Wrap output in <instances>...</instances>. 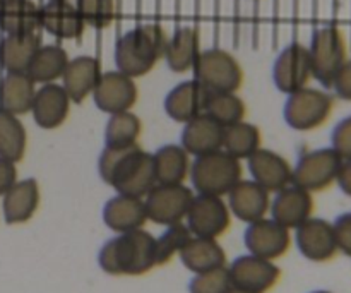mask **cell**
Listing matches in <instances>:
<instances>
[{
    "mask_svg": "<svg viewBox=\"0 0 351 293\" xmlns=\"http://www.w3.org/2000/svg\"><path fill=\"white\" fill-rule=\"evenodd\" d=\"M314 74H312L311 55L305 45L291 43L285 50H281L273 65L274 86L281 93L290 95V93L298 91L308 86Z\"/></svg>",
    "mask_w": 351,
    "mask_h": 293,
    "instance_id": "cell-11",
    "label": "cell"
},
{
    "mask_svg": "<svg viewBox=\"0 0 351 293\" xmlns=\"http://www.w3.org/2000/svg\"><path fill=\"white\" fill-rule=\"evenodd\" d=\"M156 184H184L191 175V154L180 144H165L153 153Z\"/></svg>",
    "mask_w": 351,
    "mask_h": 293,
    "instance_id": "cell-29",
    "label": "cell"
},
{
    "mask_svg": "<svg viewBox=\"0 0 351 293\" xmlns=\"http://www.w3.org/2000/svg\"><path fill=\"white\" fill-rule=\"evenodd\" d=\"M71 103V96L67 95L62 84H57V82L41 84V88L36 89L33 106H31L34 122L41 129H57L67 120Z\"/></svg>",
    "mask_w": 351,
    "mask_h": 293,
    "instance_id": "cell-18",
    "label": "cell"
},
{
    "mask_svg": "<svg viewBox=\"0 0 351 293\" xmlns=\"http://www.w3.org/2000/svg\"><path fill=\"white\" fill-rule=\"evenodd\" d=\"M98 264L112 277H141L149 273L156 266V239L143 228L119 233L103 244Z\"/></svg>",
    "mask_w": 351,
    "mask_h": 293,
    "instance_id": "cell-2",
    "label": "cell"
},
{
    "mask_svg": "<svg viewBox=\"0 0 351 293\" xmlns=\"http://www.w3.org/2000/svg\"><path fill=\"white\" fill-rule=\"evenodd\" d=\"M98 174L117 194L144 199L156 185L153 154L143 151L137 144L130 148L105 146L99 154Z\"/></svg>",
    "mask_w": 351,
    "mask_h": 293,
    "instance_id": "cell-1",
    "label": "cell"
},
{
    "mask_svg": "<svg viewBox=\"0 0 351 293\" xmlns=\"http://www.w3.org/2000/svg\"><path fill=\"white\" fill-rule=\"evenodd\" d=\"M3 220L9 225H21L29 222L40 206V185L36 178L17 180L5 194L2 196Z\"/></svg>",
    "mask_w": 351,
    "mask_h": 293,
    "instance_id": "cell-25",
    "label": "cell"
},
{
    "mask_svg": "<svg viewBox=\"0 0 351 293\" xmlns=\"http://www.w3.org/2000/svg\"><path fill=\"white\" fill-rule=\"evenodd\" d=\"M101 74V64L98 58L91 55H81L69 60L62 75V86L72 102L82 103L93 95Z\"/></svg>",
    "mask_w": 351,
    "mask_h": 293,
    "instance_id": "cell-22",
    "label": "cell"
},
{
    "mask_svg": "<svg viewBox=\"0 0 351 293\" xmlns=\"http://www.w3.org/2000/svg\"><path fill=\"white\" fill-rule=\"evenodd\" d=\"M243 244H245L249 254L274 261L288 253L291 235L287 226L280 225L273 218H261L257 222L249 223L245 233H243Z\"/></svg>",
    "mask_w": 351,
    "mask_h": 293,
    "instance_id": "cell-12",
    "label": "cell"
},
{
    "mask_svg": "<svg viewBox=\"0 0 351 293\" xmlns=\"http://www.w3.org/2000/svg\"><path fill=\"white\" fill-rule=\"evenodd\" d=\"M336 184L341 187V191L351 198V160H343L341 168H339Z\"/></svg>",
    "mask_w": 351,
    "mask_h": 293,
    "instance_id": "cell-44",
    "label": "cell"
},
{
    "mask_svg": "<svg viewBox=\"0 0 351 293\" xmlns=\"http://www.w3.org/2000/svg\"><path fill=\"white\" fill-rule=\"evenodd\" d=\"M194 79L209 93H237L243 84V69L230 51L223 48H208L199 54L194 64Z\"/></svg>",
    "mask_w": 351,
    "mask_h": 293,
    "instance_id": "cell-6",
    "label": "cell"
},
{
    "mask_svg": "<svg viewBox=\"0 0 351 293\" xmlns=\"http://www.w3.org/2000/svg\"><path fill=\"white\" fill-rule=\"evenodd\" d=\"M338 249L351 257V211L343 213L332 223Z\"/></svg>",
    "mask_w": 351,
    "mask_h": 293,
    "instance_id": "cell-41",
    "label": "cell"
},
{
    "mask_svg": "<svg viewBox=\"0 0 351 293\" xmlns=\"http://www.w3.org/2000/svg\"><path fill=\"white\" fill-rule=\"evenodd\" d=\"M232 287L254 293H266L280 281L281 270L273 261L263 259L254 254L240 256L228 268Z\"/></svg>",
    "mask_w": 351,
    "mask_h": 293,
    "instance_id": "cell-14",
    "label": "cell"
},
{
    "mask_svg": "<svg viewBox=\"0 0 351 293\" xmlns=\"http://www.w3.org/2000/svg\"><path fill=\"white\" fill-rule=\"evenodd\" d=\"M201 40L194 27H180L173 36L168 40L163 58L168 67L177 74H184L194 69L195 60L201 54Z\"/></svg>",
    "mask_w": 351,
    "mask_h": 293,
    "instance_id": "cell-30",
    "label": "cell"
},
{
    "mask_svg": "<svg viewBox=\"0 0 351 293\" xmlns=\"http://www.w3.org/2000/svg\"><path fill=\"white\" fill-rule=\"evenodd\" d=\"M75 7L86 26L96 30L108 27L115 17V0H75Z\"/></svg>",
    "mask_w": 351,
    "mask_h": 293,
    "instance_id": "cell-38",
    "label": "cell"
},
{
    "mask_svg": "<svg viewBox=\"0 0 351 293\" xmlns=\"http://www.w3.org/2000/svg\"><path fill=\"white\" fill-rule=\"evenodd\" d=\"M194 196L185 184H156L144 198L147 220L163 226L182 223Z\"/></svg>",
    "mask_w": 351,
    "mask_h": 293,
    "instance_id": "cell-9",
    "label": "cell"
},
{
    "mask_svg": "<svg viewBox=\"0 0 351 293\" xmlns=\"http://www.w3.org/2000/svg\"><path fill=\"white\" fill-rule=\"evenodd\" d=\"M185 225L194 237L218 239L232 225V211L221 196H194L185 216Z\"/></svg>",
    "mask_w": 351,
    "mask_h": 293,
    "instance_id": "cell-10",
    "label": "cell"
},
{
    "mask_svg": "<svg viewBox=\"0 0 351 293\" xmlns=\"http://www.w3.org/2000/svg\"><path fill=\"white\" fill-rule=\"evenodd\" d=\"M17 182L16 163L0 156V196L5 194Z\"/></svg>",
    "mask_w": 351,
    "mask_h": 293,
    "instance_id": "cell-43",
    "label": "cell"
},
{
    "mask_svg": "<svg viewBox=\"0 0 351 293\" xmlns=\"http://www.w3.org/2000/svg\"><path fill=\"white\" fill-rule=\"evenodd\" d=\"M103 222L115 233L143 228L144 223L147 222L144 199L125 194L113 196L103 206Z\"/></svg>",
    "mask_w": 351,
    "mask_h": 293,
    "instance_id": "cell-24",
    "label": "cell"
},
{
    "mask_svg": "<svg viewBox=\"0 0 351 293\" xmlns=\"http://www.w3.org/2000/svg\"><path fill=\"white\" fill-rule=\"evenodd\" d=\"M178 256L182 264L194 274L226 266V254L216 239L192 235Z\"/></svg>",
    "mask_w": 351,
    "mask_h": 293,
    "instance_id": "cell-26",
    "label": "cell"
},
{
    "mask_svg": "<svg viewBox=\"0 0 351 293\" xmlns=\"http://www.w3.org/2000/svg\"><path fill=\"white\" fill-rule=\"evenodd\" d=\"M191 237V230L184 223L167 226L163 235L156 239V266L170 263L177 254H180V250L184 249Z\"/></svg>",
    "mask_w": 351,
    "mask_h": 293,
    "instance_id": "cell-37",
    "label": "cell"
},
{
    "mask_svg": "<svg viewBox=\"0 0 351 293\" xmlns=\"http://www.w3.org/2000/svg\"><path fill=\"white\" fill-rule=\"evenodd\" d=\"M27 132L19 117L0 110V156L19 163L26 154Z\"/></svg>",
    "mask_w": 351,
    "mask_h": 293,
    "instance_id": "cell-34",
    "label": "cell"
},
{
    "mask_svg": "<svg viewBox=\"0 0 351 293\" xmlns=\"http://www.w3.org/2000/svg\"><path fill=\"white\" fill-rule=\"evenodd\" d=\"M271 192L261 187L254 180H240L228 192V208L232 215L242 220L243 223H254L261 218H266L271 208Z\"/></svg>",
    "mask_w": 351,
    "mask_h": 293,
    "instance_id": "cell-19",
    "label": "cell"
},
{
    "mask_svg": "<svg viewBox=\"0 0 351 293\" xmlns=\"http://www.w3.org/2000/svg\"><path fill=\"white\" fill-rule=\"evenodd\" d=\"M332 150L343 158V160H351V115L345 117L338 126L335 127L331 134Z\"/></svg>",
    "mask_w": 351,
    "mask_h": 293,
    "instance_id": "cell-40",
    "label": "cell"
},
{
    "mask_svg": "<svg viewBox=\"0 0 351 293\" xmlns=\"http://www.w3.org/2000/svg\"><path fill=\"white\" fill-rule=\"evenodd\" d=\"M40 24L47 33L58 40H75L84 33L86 27L75 3H71L69 0H57L41 5Z\"/></svg>",
    "mask_w": 351,
    "mask_h": 293,
    "instance_id": "cell-20",
    "label": "cell"
},
{
    "mask_svg": "<svg viewBox=\"0 0 351 293\" xmlns=\"http://www.w3.org/2000/svg\"><path fill=\"white\" fill-rule=\"evenodd\" d=\"M331 88L335 89L336 96L346 99V102H351V58H348L343 64V67L339 69L336 78L332 79Z\"/></svg>",
    "mask_w": 351,
    "mask_h": 293,
    "instance_id": "cell-42",
    "label": "cell"
},
{
    "mask_svg": "<svg viewBox=\"0 0 351 293\" xmlns=\"http://www.w3.org/2000/svg\"><path fill=\"white\" fill-rule=\"evenodd\" d=\"M93 102L101 112L108 113H120L129 112L136 105L137 96V84L134 78L123 74L120 71H108L103 72L93 91Z\"/></svg>",
    "mask_w": 351,
    "mask_h": 293,
    "instance_id": "cell-13",
    "label": "cell"
},
{
    "mask_svg": "<svg viewBox=\"0 0 351 293\" xmlns=\"http://www.w3.org/2000/svg\"><path fill=\"white\" fill-rule=\"evenodd\" d=\"M311 293H332V292H328V290H315V292H311Z\"/></svg>",
    "mask_w": 351,
    "mask_h": 293,
    "instance_id": "cell-46",
    "label": "cell"
},
{
    "mask_svg": "<svg viewBox=\"0 0 351 293\" xmlns=\"http://www.w3.org/2000/svg\"><path fill=\"white\" fill-rule=\"evenodd\" d=\"M247 167L252 175V180L267 192H278L291 184L293 167L276 151L259 148L256 153L247 158Z\"/></svg>",
    "mask_w": 351,
    "mask_h": 293,
    "instance_id": "cell-16",
    "label": "cell"
},
{
    "mask_svg": "<svg viewBox=\"0 0 351 293\" xmlns=\"http://www.w3.org/2000/svg\"><path fill=\"white\" fill-rule=\"evenodd\" d=\"M69 60L67 50L60 45H41L26 72L36 84H48L62 79Z\"/></svg>",
    "mask_w": 351,
    "mask_h": 293,
    "instance_id": "cell-32",
    "label": "cell"
},
{
    "mask_svg": "<svg viewBox=\"0 0 351 293\" xmlns=\"http://www.w3.org/2000/svg\"><path fill=\"white\" fill-rule=\"evenodd\" d=\"M223 130L225 127L221 124L216 122L208 113H202L185 124L180 146L194 158L223 150Z\"/></svg>",
    "mask_w": 351,
    "mask_h": 293,
    "instance_id": "cell-23",
    "label": "cell"
},
{
    "mask_svg": "<svg viewBox=\"0 0 351 293\" xmlns=\"http://www.w3.org/2000/svg\"><path fill=\"white\" fill-rule=\"evenodd\" d=\"M271 218L288 230L297 228L307 222L314 213V198L312 192L290 184L288 187L276 192L271 201Z\"/></svg>",
    "mask_w": 351,
    "mask_h": 293,
    "instance_id": "cell-17",
    "label": "cell"
},
{
    "mask_svg": "<svg viewBox=\"0 0 351 293\" xmlns=\"http://www.w3.org/2000/svg\"><path fill=\"white\" fill-rule=\"evenodd\" d=\"M295 242L302 256L312 263H328L338 256V242H336L332 223L322 218H308L295 228Z\"/></svg>",
    "mask_w": 351,
    "mask_h": 293,
    "instance_id": "cell-15",
    "label": "cell"
},
{
    "mask_svg": "<svg viewBox=\"0 0 351 293\" xmlns=\"http://www.w3.org/2000/svg\"><path fill=\"white\" fill-rule=\"evenodd\" d=\"M230 288L232 280L226 266L195 274L189 283V293H226Z\"/></svg>",
    "mask_w": 351,
    "mask_h": 293,
    "instance_id": "cell-39",
    "label": "cell"
},
{
    "mask_svg": "<svg viewBox=\"0 0 351 293\" xmlns=\"http://www.w3.org/2000/svg\"><path fill=\"white\" fill-rule=\"evenodd\" d=\"M308 55H311L312 74L322 86L331 88L332 79L348 60V47L345 34L336 26H324L312 36Z\"/></svg>",
    "mask_w": 351,
    "mask_h": 293,
    "instance_id": "cell-7",
    "label": "cell"
},
{
    "mask_svg": "<svg viewBox=\"0 0 351 293\" xmlns=\"http://www.w3.org/2000/svg\"><path fill=\"white\" fill-rule=\"evenodd\" d=\"M261 141L263 134L259 127L245 120L232 124L223 130V150L239 160H247L250 154L256 153L261 148Z\"/></svg>",
    "mask_w": 351,
    "mask_h": 293,
    "instance_id": "cell-33",
    "label": "cell"
},
{
    "mask_svg": "<svg viewBox=\"0 0 351 293\" xmlns=\"http://www.w3.org/2000/svg\"><path fill=\"white\" fill-rule=\"evenodd\" d=\"M243 168L239 158L232 156L225 150L195 156L191 167L192 185L197 194L226 196L240 180Z\"/></svg>",
    "mask_w": 351,
    "mask_h": 293,
    "instance_id": "cell-4",
    "label": "cell"
},
{
    "mask_svg": "<svg viewBox=\"0 0 351 293\" xmlns=\"http://www.w3.org/2000/svg\"><path fill=\"white\" fill-rule=\"evenodd\" d=\"M3 2H7V0H0V5H2V3H3Z\"/></svg>",
    "mask_w": 351,
    "mask_h": 293,
    "instance_id": "cell-47",
    "label": "cell"
},
{
    "mask_svg": "<svg viewBox=\"0 0 351 293\" xmlns=\"http://www.w3.org/2000/svg\"><path fill=\"white\" fill-rule=\"evenodd\" d=\"M332 110H335V98L328 91L305 86L288 95L283 117L291 129L307 132L324 126Z\"/></svg>",
    "mask_w": 351,
    "mask_h": 293,
    "instance_id": "cell-5",
    "label": "cell"
},
{
    "mask_svg": "<svg viewBox=\"0 0 351 293\" xmlns=\"http://www.w3.org/2000/svg\"><path fill=\"white\" fill-rule=\"evenodd\" d=\"M40 47L38 33L5 34L0 41V67L5 72H26Z\"/></svg>",
    "mask_w": 351,
    "mask_h": 293,
    "instance_id": "cell-28",
    "label": "cell"
},
{
    "mask_svg": "<svg viewBox=\"0 0 351 293\" xmlns=\"http://www.w3.org/2000/svg\"><path fill=\"white\" fill-rule=\"evenodd\" d=\"M247 106L243 99L240 98L237 93L232 91H216L208 93V99H206V110L209 117L221 124L223 127H228L232 124L242 122L245 117Z\"/></svg>",
    "mask_w": 351,
    "mask_h": 293,
    "instance_id": "cell-36",
    "label": "cell"
},
{
    "mask_svg": "<svg viewBox=\"0 0 351 293\" xmlns=\"http://www.w3.org/2000/svg\"><path fill=\"white\" fill-rule=\"evenodd\" d=\"M143 132V122L136 113L120 112L112 113L105 126L106 148H130L136 146Z\"/></svg>",
    "mask_w": 351,
    "mask_h": 293,
    "instance_id": "cell-35",
    "label": "cell"
},
{
    "mask_svg": "<svg viewBox=\"0 0 351 293\" xmlns=\"http://www.w3.org/2000/svg\"><path fill=\"white\" fill-rule=\"evenodd\" d=\"M226 293H254V292H249V290H242V288H237V287H232Z\"/></svg>",
    "mask_w": 351,
    "mask_h": 293,
    "instance_id": "cell-45",
    "label": "cell"
},
{
    "mask_svg": "<svg viewBox=\"0 0 351 293\" xmlns=\"http://www.w3.org/2000/svg\"><path fill=\"white\" fill-rule=\"evenodd\" d=\"M208 93V89L195 79L180 82L165 98V112L175 122L187 124L189 120L204 113Z\"/></svg>",
    "mask_w": 351,
    "mask_h": 293,
    "instance_id": "cell-21",
    "label": "cell"
},
{
    "mask_svg": "<svg viewBox=\"0 0 351 293\" xmlns=\"http://www.w3.org/2000/svg\"><path fill=\"white\" fill-rule=\"evenodd\" d=\"M0 30L5 34L38 33L40 5L33 0H7L0 5Z\"/></svg>",
    "mask_w": 351,
    "mask_h": 293,
    "instance_id": "cell-31",
    "label": "cell"
},
{
    "mask_svg": "<svg viewBox=\"0 0 351 293\" xmlns=\"http://www.w3.org/2000/svg\"><path fill=\"white\" fill-rule=\"evenodd\" d=\"M343 158L332 148L307 151L293 168L291 184L308 192H322L336 184Z\"/></svg>",
    "mask_w": 351,
    "mask_h": 293,
    "instance_id": "cell-8",
    "label": "cell"
},
{
    "mask_svg": "<svg viewBox=\"0 0 351 293\" xmlns=\"http://www.w3.org/2000/svg\"><path fill=\"white\" fill-rule=\"evenodd\" d=\"M34 95H36V82L27 75V72H7L0 79V110L24 115L31 112Z\"/></svg>",
    "mask_w": 351,
    "mask_h": 293,
    "instance_id": "cell-27",
    "label": "cell"
},
{
    "mask_svg": "<svg viewBox=\"0 0 351 293\" xmlns=\"http://www.w3.org/2000/svg\"><path fill=\"white\" fill-rule=\"evenodd\" d=\"M167 43V34L158 24H141L127 31L115 48L117 71L134 79L147 74L163 58Z\"/></svg>",
    "mask_w": 351,
    "mask_h": 293,
    "instance_id": "cell-3",
    "label": "cell"
},
{
    "mask_svg": "<svg viewBox=\"0 0 351 293\" xmlns=\"http://www.w3.org/2000/svg\"><path fill=\"white\" fill-rule=\"evenodd\" d=\"M47 2H57V0H47Z\"/></svg>",
    "mask_w": 351,
    "mask_h": 293,
    "instance_id": "cell-48",
    "label": "cell"
}]
</instances>
